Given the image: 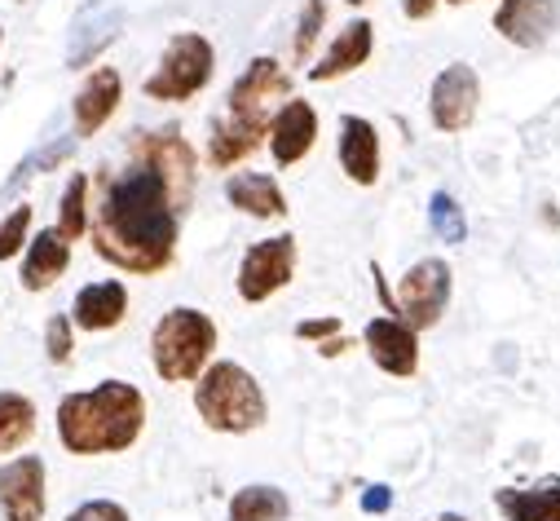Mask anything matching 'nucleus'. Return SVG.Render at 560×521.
<instances>
[{
    "label": "nucleus",
    "mask_w": 560,
    "mask_h": 521,
    "mask_svg": "<svg viewBox=\"0 0 560 521\" xmlns=\"http://www.w3.org/2000/svg\"><path fill=\"white\" fill-rule=\"evenodd\" d=\"M388 503H393V495H388L384 486H371V490L362 495V508H366V512H384Z\"/></svg>",
    "instance_id": "473e14b6"
},
{
    "label": "nucleus",
    "mask_w": 560,
    "mask_h": 521,
    "mask_svg": "<svg viewBox=\"0 0 560 521\" xmlns=\"http://www.w3.org/2000/svg\"><path fill=\"white\" fill-rule=\"evenodd\" d=\"M260 142H265L260 128H247V124H238V119H230V115H225V119H217V124H212L208 155H212V164H217V169H230V164L247 160Z\"/></svg>",
    "instance_id": "4be33fe9"
},
{
    "label": "nucleus",
    "mask_w": 560,
    "mask_h": 521,
    "mask_svg": "<svg viewBox=\"0 0 560 521\" xmlns=\"http://www.w3.org/2000/svg\"><path fill=\"white\" fill-rule=\"evenodd\" d=\"M147 398L124 380H102L58 403V438L71 455H115L142 438Z\"/></svg>",
    "instance_id": "f03ea898"
},
{
    "label": "nucleus",
    "mask_w": 560,
    "mask_h": 521,
    "mask_svg": "<svg viewBox=\"0 0 560 521\" xmlns=\"http://www.w3.org/2000/svg\"><path fill=\"white\" fill-rule=\"evenodd\" d=\"M292 270H296V239L292 234L265 239V243L247 247V256H243V266H238V297L243 301H265L278 288L292 283Z\"/></svg>",
    "instance_id": "6e6552de"
},
{
    "label": "nucleus",
    "mask_w": 560,
    "mask_h": 521,
    "mask_svg": "<svg viewBox=\"0 0 560 521\" xmlns=\"http://www.w3.org/2000/svg\"><path fill=\"white\" fill-rule=\"evenodd\" d=\"M32 230V204H19L5 221H0V260H10L23 252V239Z\"/></svg>",
    "instance_id": "cd10ccee"
},
{
    "label": "nucleus",
    "mask_w": 560,
    "mask_h": 521,
    "mask_svg": "<svg viewBox=\"0 0 560 521\" xmlns=\"http://www.w3.org/2000/svg\"><path fill=\"white\" fill-rule=\"evenodd\" d=\"M401 10H406L410 19H429V14L438 10V0H401Z\"/></svg>",
    "instance_id": "72a5a7b5"
},
{
    "label": "nucleus",
    "mask_w": 560,
    "mask_h": 521,
    "mask_svg": "<svg viewBox=\"0 0 560 521\" xmlns=\"http://www.w3.org/2000/svg\"><path fill=\"white\" fill-rule=\"evenodd\" d=\"M292 503L278 486H243L234 499H230V521H288Z\"/></svg>",
    "instance_id": "5701e85b"
},
{
    "label": "nucleus",
    "mask_w": 560,
    "mask_h": 521,
    "mask_svg": "<svg viewBox=\"0 0 560 521\" xmlns=\"http://www.w3.org/2000/svg\"><path fill=\"white\" fill-rule=\"evenodd\" d=\"M36 433V407L23 394H0V455L19 451Z\"/></svg>",
    "instance_id": "b1692460"
},
{
    "label": "nucleus",
    "mask_w": 560,
    "mask_h": 521,
    "mask_svg": "<svg viewBox=\"0 0 560 521\" xmlns=\"http://www.w3.org/2000/svg\"><path fill=\"white\" fill-rule=\"evenodd\" d=\"M0 508L5 521H45V460L19 455L0 464Z\"/></svg>",
    "instance_id": "9d476101"
},
{
    "label": "nucleus",
    "mask_w": 560,
    "mask_h": 521,
    "mask_svg": "<svg viewBox=\"0 0 560 521\" xmlns=\"http://www.w3.org/2000/svg\"><path fill=\"white\" fill-rule=\"evenodd\" d=\"M195 155L177 128L132 142V160L102 182L93 208V247L119 270L155 275L173 260L177 221L190 199Z\"/></svg>",
    "instance_id": "f257e3e1"
},
{
    "label": "nucleus",
    "mask_w": 560,
    "mask_h": 521,
    "mask_svg": "<svg viewBox=\"0 0 560 521\" xmlns=\"http://www.w3.org/2000/svg\"><path fill=\"white\" fill-rule=\"evenodd\" d=\"M429 225H433V234L446 239V243H464V234H468V221H464V212H459V204H455L451 195H433V204H429Z\"/></svg>",
    "instance_id": "bb28decb"
},
{
    "label": "nucleus",
    "mask_w": 560,
    "mask_h": 521,
    "mask_svg": "<svg viewBox=\"0 0 560 521\" xmlns=\"http://www.w3.org/2000/svg\"><path fill=\"white\" fill-rule=\"evenodd\" d=\"M336 327H340L336 319H318V323H301V327H296V336H305V340H314V336H331Z\"/></svg>",
    "instance_id": "2f4dec72"
},
{
    "label": "nucleus",
    "mask_w": 560,
    "mask_h": 521,
    "mask_svg": "<svg viewBox=\"0 0 560 521\" xmlns=\"http://www.w3.org/2000/svg\"><path fill=\"white\" fill-rule=\"evenodd\" d=\"M438 521H468V517H459V512H446V517H438Z\"/></svg>",
    "instance_id": "f704fd0d"
},
{
    "label": "nucleus",
    "mask_w": 560,
    "mask_h": 521,
    "mask_svg": "<svg viewBox=\"0 0 560 521\" xmlns=\"http://www.w3.org/2000/svg\"><path fill=\"white\" fill-rule=\"evenodd\" d=\"M124 314H128V292H124L119 279H102V283L80 288V297H75V305H71V323L84 327V332H106V327H115Z\"/></svg>",
    "instance_id": "f3484780"
},
{
    "label": "nucleus",
    "mask_w": 560,
    "mask_h": 521,
    "mask_svg": "<svg viewBox=\"0 0 560 521\" xmlns=\"http://www.w3.org/2000/svg\"><path fill=\"white\" fill-rule=\"evenodd\" d=\"M494 503L508 521H560V477H542L538 486H503Z\"/></svg>",
    "instance_id": "a211bd4d"
},
{
    "label": "nucleus",
    "mask_w": 560,
    "mask_h": 521,
    "mask_svg": "<svg viewBox=\"0 0 560 521\" xmlns=\"http://www.w3.org/2000/svg\"><path fill=\"white\" fill-rule=\"evenodd\" d=\"M371 23H349L340 36H336V45L327 49V58L310 71V80H331V76H345V71H353V67H362L366 58H371Z\"/></svg>",
    "instance_id": "412c9836"
},
{
    "label": "nucleus",
    "mask_w": 560,
    "mask_h": 521,
    "mask_svg": "<svg viewBox=\"0 0 560 521\" xmlns=\"http://www.w3.org/2000/svg\"><path fill=\"white\" fill-rule=\"evenodd\" d=\"M318 142V111L305 97H292L278 106V115L269 119V147L278 164H296L314 151Z\"/></svg>",
    "instance_id": "ddd939ff"
},
{
    "label": "nucleus",
    "mask_w": 560,
    "mask_h": 521,
    "mask_svg": "<svg viewBox=\"0 0 560 521\" xmlns=\"http://www.w3.org/2000/svg\"><path fill=\"white\" fill-rule=\"evenodd\" d=\"M115 106H119V71L115 67H97L75 93V134L80 138L97 134V128L115 115Z\"/></svg>",
    "instance_id": "dca6fc26"
},
{
    "label": "nucleus",
    "mask_w": 560,
    "mask_h": 521,
    "mask_svg": "<svg viewBox=\"0 0 560 521\" xmlns=\"http://www.w3.org/2000/svg\"><path fill=\"white\" fill-rule=\"evenodd\" d=\"M451 5H464V0H451Z\"/></svg>",
    "instance_id": "e433bc0d"
},
{
    "label": "nucleus",
    "mask_w": 560,
    "mask_h": 521,
    "mask_svg": "<svg viewBox=\"0 0 560 521\" xmlns=\"http://www.w3.org/2000/svg\"><path fill=\"white\" fill-rule=\"evenodd\" d=\"M45 354L49 362H67L71 358V319L67 314H54L49 327H45Z\"/></svg>",
    "instance_id": "c85d7f7f"
},
{
    "label": "nucleus",
    "mask_w": 560,
    "mask_h": 521,
    "mask_svg": "<svg viewBox=\"0 0 560 521\" xmlns=\"http://www.w3.org/2000/svg\"><path fill=\"white\" fill-rule=\"evenodd\" d=\"M67 521H128V512H124V503H115V499H89V503H80Z\"/></svg>",
    "instance_id": "c756f323"
},
{
    "label": "nucleus",
    "mask_w": 560,
    "mask_h": 521,
    "mask_svg": "<svg viewBox=\"0 0 560 521\" xmlns=\"http://www.w3.org/2000/svg\"><path fill=\"white\" fill-rule=\"evenodd\" d=\"M212 349H217V323L208 314H199V310H168L155 323L151 358H155V371L164 380H195V375H203Z\"/></svg>",
    "instance_id": "20e7f679"
},
{
    "label": "nucleus",
    "mask_w": 560,
    "mask_h": 521,
    "mask_svg": "<svg viewBox=\"0 0 560 521\" xmlns=\"http://www.w3.org/2000/svg\"><path fill=\"white\" fill-rule=\"evenodd\" d=\"M349 5H362V0H349Z\"/></svg>",
    "instance_id": "c9c22d12"
},
{
    "label": "nucleus",
    "mask_w": 560,
    "mask_h": 521,
    "mask_svg": "<svg viewBox=\"0 0 560 521\" xmlns=\"http://www.w3.org/2000/svg\"><path fill=\"white\" fill-rule=\"evenodd\" d=\"M124 27V5L119 0H89L80 5V14L71 19V36H67V67H89Z\"/></svg>",
    "instance_id": "9b49d317"
},
{
    "label": "nucleus",
    "mask_w": 560,
    "mask_h": 521,
    "mask_svg": "<svg viewBox=\"0 0 560 521\" xmlns=\"http://www.w3.org/2000/svg\"><path fill=\"white\" fill-rule=\"evenodd\" d=\"M366 349L388 375H415V367H419V340L401 319H371Z\"/></svg>",
    "instance_id": "4468645a"
},
{
    "label": "nucleus",
    "mask_w": 560,
    "mask_h": 521,
    "mask_svg": "<svg viewBox=\"0 0 560 521\" xmlns=\"http://www.w3.org/2000/svg\"><path fill=\"white\" fill-rule=\"evenodd\" d=\"M71 151H75V138H58V142H49V147H40L36 155H27L19 169H14V177L5 182V186H0V195H5V199H14L36 173H49V169H58L62 160H71Z\"/></svg>",
    "instance_id": "393cba45"
},
{
    "label": "nucleus",
    "mask_w": 560,
    "mask_h": 521,
    "mask_svg": "<svg viewBox=\"0 0 560 521\" xmlns=\"http://www.w3.org/2000/svg\"><path fill=\"white\" fill-rule=\"evenodd\" d=\"M212 80V45L199 32H182L168 40L160 71L147 80V97L155 102H186Z\"/></svg>",
    "instance_id": "39448f33"
},
{
    "label": "nucleus",
    "mask_w": 560,
    "mask_h": 521,
    "mask_svg": "<svg viewBox=\"0 0 560 521\" xmlns=\"http://www.w3.org/2000/svg\"><path fill=\"white\" fill-rule=\"evenodd\" d=\"M71 266V243L58 234V230H40L27 247V260H23V288L27 292H45L49 283H58Z\"/></svg>",
    "instance_id": "6ab92c4d"
},
{
    "label": "nucleus",
    "mask_w": 560,
    "mask_h": 521,
    "mask_svg": "<svg viewBox=\"0 0 560 521\" xmlns=\"http://www.w3.org/2000/svg\"><path fill=\"white\" fill-rule=\"evenodd\" d=\"M318 23H323V0H310V14L301 19V32H296V54H310V45L318 36Z\"/></svg>",
    "instance_id": "7c9ffc66"
},
{
    "label": "nucleus",
    "mask_w": 560,
    "mask_h": 521,
    "mask_svg": "<svg viewBox=\"0 0 560 521\" xmlns=\"http://www.w3.org/2000/svg\"><path fill=\"white\" fill-rule=\"evenodd\" d=\"M278 97H288V76L273 58H252V67L230 89V119L269 134V115H278Z\"/></svg>",
    "instance_id": "0eeeda50"
},
{
    "label": "nucleus",
    "mask_w": 560,
    "mask_h": 521,
    "mask_svg": "<svg viewBox=\"0 0 560 521\" xmlns=\"http://www.w3.org/2000/svg\"><path fill=\"white\" fill-rule=\"evenodd\" d=\"M340 164L358 186H375V177H380V138H375L371 119H362V115L340 119Z\"/></svg>",
    "instance_id": "2eb2a0df"
},
{
    "label": "nucleus",
    "mask_w": 560,
    "mask_h": 521,
    "mask_svg": "<svg viewBox=\"0 0 560 521\" xmlns=\"http://www.w3.org/2000/svg\"><path fill=\"white\" fill-rule=\"evenodd\" d=\"M477 102H481V84H477V71L468 62H451L438 80H433V97H429V111H433V124L442 134H464L477 115Z\"/></svg>",
    "instance_id": "1a4fd4ad"
},
{
    "label": "nucleus",
    "mask_w": 560,
    "mask_h": 521,
    "mask_svg": "<svg viewBox=\"0 0 560 521\" xmlns=\"http://www.w3.org/2000/svg\"><path fill=\"white\" fill-rule=\"evenodd\" d=\"M195 407L203 416L208 429L217 433H252L265 425V394L252 380V371H243L238 362H212L199 375L195 389Z\"/></svg>",
    "instance_id": "7ed1b4c3"
},
{
    "label": "nucleus",
    "mask_w": 560,
    "mask_h": 521,
    "mask_svg": "<svg viewBox=\"0 0 560 521\" xmlns=\"http://www.w3.org/2000/svg\"><path fill=\"white\" fill-rule=\"evenodd\" d=\"M451 305V266L446 260H419V266H410V275H401L397 283V297H393V310L397 319L419 332V327H433Z\"/></svg>",
    "instance_id": "423d86ee"
},
{
    "label": "nucleus",
    "mask_w": 560,
    "mask_h": 521,
    "mask_svg": "<svg viewBox=\"0 0 560 521\" xmlns=\"http://www.w3.org/2000/svg\"><path fill=\"white\" fill-rule=\"evenodd\" d=\"M494 27L503 40L521 49H538L560 27V0H503L494 14Z\"/></svg>",
    "instance_id": "f8f14e48"
},
{
    "label": "nucleus",
    "mask_w": 560,
    "mask_h": 521,
    "mask_svg": "<svg viewBox=\"0 0 560 521\" xmlns=\"http://www.w3.org/2000/svg\"><path fill=\"white\" fill-rule=\"evenodd\" d=\"M225 199H230L234 208L252 212V217H283V212H288L283 190H278V182L265 177V173H234V177L225 182Z\"/></svg>",
    "instance_id": "aec40b11"
},
{
    "label": "nucleus",
    "mask_w": 560,
    "mask_h": 521,
    "mask_svg": "<svg viewBox=\"0 0 560 521\" xmlns=\"http://www.w3.org/2000/svg\"><path fill=\"white\" fill-rule=\"evenodd\" d=\"M54 230H58L67 243L89 230V177H84V173H75V177L67 182V190H62V212H58V225H54Z\"/></svg>",
    "instance_id": "a878e982"
}]
</instances>
